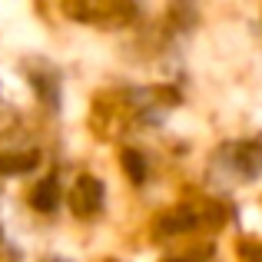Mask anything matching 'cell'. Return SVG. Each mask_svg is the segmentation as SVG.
<instances>
[{"label": "cell", "mask_w": 262, "mask_h": 262, "mask_svg": "<svg viewBox=\"0 0 262 262\" xmlns=\"http://www.w3.org/2000/svg\"><path fill=\"white\" fill-rule=\"evenodd\" d=\"M30 203L37 206L40 212H53L60 206V186H57V179H43V183L33 189V196H30Z\"/></svg>", "instance_id": "obj_4"}, {"label": "cell", "mask_w": 262, "mask_h": 262, "mask_svg": "<svg viewBox=\"0 0 262 262\" xmlns=\"http://www.w3.org/2000/svg\"><path fill=\"white\" fill-rule=\"evenodd\" d=\"M40 163V153H0V176H17V173H30Z\"/></svg>", "instance_id": "obj_3"}, {"label": "cell", "mask_w": 262, "mask_h": 262, "mask_svg": "<svg viewBox=\"0 0 262 262\" xmlns=\"http://www.w3.org/2000/svg\"><path fill=\"white\" fill-rule=\"evenodd\" d=\"M123 169L129 173L133 183H143V179H146V163H143V156L133 153V149H129V153H123Z\"/></svg>", "instance_id": "obj_5"}, {"label": "cell", "mask_w": 262, "mask_h": 262, "mask_svg": "<svg viewBox=\"0 0 262 262\" xmlns=\"http://www.w3.org/2000/svg\"><path fill=\"white\" fill-rule=\"evenodd\" d=\"M100 206H103V183L93 179V176H80L70 189V209L77 212V216L90 219V216L100 212Z\"/></svg>", "instance_id": "obj_1"}, {"label": "cell", "mask_w": 262, "mask_h": 262, "mask_svg": "<svg viewBox=\"0 0 262 262\" xmlns=\"http://www.w3.org/2000/svg\"><path fill=\"white\" fill-rule=\"evenodd\" d=\"M236 166L246 179H256L262 173V140H249L236 146Z\"/></svg>", "instance_id": "obj_2"}]
</instances>
